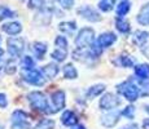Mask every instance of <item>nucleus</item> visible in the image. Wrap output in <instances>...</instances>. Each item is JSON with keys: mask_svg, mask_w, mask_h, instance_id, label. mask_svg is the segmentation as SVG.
Here are the masks:
<instances>
[{"mask_svg": "<svg viewBox=\"0 0 149 129\" xmlns=\"http://www.w3.org/2000/svg\"><path fill=\"white\" fill-rule=\"evenodd\" d=\"M0 129H3V127H0Z\"/></svg>", "mask_w": 149, "mask_h": 129, "instance_id": "obj_42", "label": "nucleus"}, {"mask_svg": "<svg viewBox=\"0 0 149 129\" xmlns=\"http://www.w3.org/2000/svg\"><path fill=\"white\" fill-rule=\"evenodd\" d=\"M7 45H8V53L13 58L19 57L25 49V41L22 38H9L7 40Z\"/></svg>", "mask_w": 149, "mask_h": 129, "instance_id": "obj_5", "label": "nucleus"}, {"mask_svg": "<svg viewBox=\"0 0 149 129\" xmlns=\"http://www.w3.org/2000/svg\"><path fill=\"white\" fill-rule=\"evenodd\" d=\"M51 98H52V106L48 107V110H47L48 114H54L65 107V93L62 90L54 92Z\"/></svg>", "mask_w": 149, "mask_h": 129, "instance_id": "obj_6", "label": "nucleus"}, {"mask_svg": "<svg viewBox=\"0 0 149 129\" xmlns=\"http://www.w3.org/2000/svg\"><path fill=\"white\" fill-rule=\"evenodd\" d=\"M44 0H30L29 1V8H42Z\"/></svg>", "mask_w": 149, "mask_h": 129, "instance_id": "obj_35", "label": "nucleus"}, {"mask_svg": "<svg viewBox=\"0 0 149 129\" xmlns=\"http://www.w3.org/2000/svg\"><path fill=\"white\" fill-rule=\"evenodd\" d=\"M105 90V85L104 84H97V85H93L91 87L87 92V98L88 99H93L95 97H97L99 94H101L102 92Z\"/></svg>", "mask_w": 149, "mask_h": 129, "instance_id": "obj_14", "label": "nucleus"}, {"mask_svg": "<svg viewBox=\"0 0 149 129\" xmlns=\"http://www.w3.org/2000/svg\"><path fill=\"white\" fill-rule=\"evenodd\" d=\"M78 13L81 14V16L84 19H87V21H91V22H99V21H101V16H100V14L97 13L95 9H92L91 7L79 8Z\"/></svg>", "mask_w": 149, "mask_h": 129, "instance_id": "obj_9", "label": "nucleus"}, {"mask_svg": "<svg viewBox=\"0 0 149 129\" xmlns=\"http://www.w3.org/2000/svg\"><path fill=\"white\" fill-rule=\"evenodd\" d=\"M121 129H137V125L136 124H128V125H125L123 128Z\"/></svg>", "mask_w": 149, "mask_h": 129, "instance_id": "obj_37", "label": "nucleus"}, {"mask_svg": "<svg viewBox=\"0 0 149 129\" xmlns=\"http://www.w3.org/2000/svg\"><path fill=\"white\" fill-rule=\"evenodd\" d=\"M113 0H102V1H100L99 4V8L102 10V12H109V10L113 9Z\"/></svg>", "mask_w": 149, "mask_h": 129, "instance_id": "obj_27", "label": "nucleus"}, {"mask_svg": "<svg viewBox=\"0 0 149 129\" xmlns=\"http://www.w3.org/2000/svg\"><path fill=\"white\" fill-rule=\"evenodd\" d=\"M34 61L30 56H25L24 59H22V67L24 68H34Z\"/></svg>", "mask_w": 149, "mask_h": 129, "instance_id": "obj_28", "label": "nucleus"}, {"mask_svg": "<svg viewBox=\"0 0 149 129\" xmlns=\"http://www.w3.org/2000/svg\"><path fill=\"white\" fill-rule=\"evenodd\" d=\"M116 26H117V30H118L119 32H122V34H127L128 31H130V23H128L127 21H125L122 17L117 18Z\"/></svg>", "mask_w": 149, "mask_h": 129, "instance_id": "obj_20", "label": "nucleus"}, {"mask_svg": "<svg viewBox=\"0 0 149 129\" xmlns=\"http://www.w3.org/2000/svg\"><path fill=\"white\" fill-rule=\"evenodd\" d=\"M137 22L143 26H149V4L144 5L137 16Z\"/></svg>", "mask_w": 149, "mask_h": 129, "instance_id": "obj_13", "label": "nucleus"}, {"mask_svg": "<svg viewBox=\"0 0 149 129\" xmlns=\"http://www.w3.org/2000/svg\"><path fill=\"white\" fill-rule=\"evenodd\" d=\"M148 36H149V34L145 32V31H136V32L134 34V41L137 43L139 45H141L147 41Z\"/></svg>", "mask_w": 149, "mask_h": 129, "instance_id": "obj_24", "label": "nucleus"}, {"mask_svg": "<svg viewBox=\"0 0 149 129\" xmlns=\"http://www.w3.org/2000/svg\"><path fill=\"white\" fill-rule=\"evenodd\" d=\"M119 59H121V63H122L123 67H132V66H134V61L130 58V57L122 56Z\"/></svg>", "mask_w": 149, "mask_h": 129, "instance_id": "obj_32", "label": "nucleus"}, {"mask_svg": "<svg viewBox=\"0 0 149 129\" xmlns=\"http://www.w3.org/2000/svg\"><path fill=\"white\" fill-rule=\"evenodd\" d=\"M117 89H118L119 93H121L122 96L130 102L136 101L137 97H139V94H140L139 88H137L132 81H130V80L123 81L122 84H119L118 87H117Z\"/></svg>", "mask_w": 149, "mask_h": 129, "instance_id": "obj_1", "label": "nucleus"}, {"mask_svg": "<svg viewBox=\"0 0 149 129\" xmlns=\"http://www.w3.org/2000/svg\"><path fill=\"white\" fill-rule=\"evenodd\" d=\"M135 75L139 79H148L149 77V65H137L135 67Z\"/></svg>", "mask_w": 149, "mask_h": 129, "instance_id": "obj_18", "label": "nucleus"}, {"mask_svg": "<svg viewBox=\"0 0 149 129\" xmlns=\"http://www.w3.org/2000/svg\"><path fill=\"white\" fill-rule=\"evenodd\" d=\"M75 22H62V23L58 25V30L65 34H73L75 31Z\"/></svg>", "mask_w": 149, "mask_h": 129, "instance_id": "obj_22", "label": "nucleus"}, {"mask_svg": "<svg viewBox=\"0 0 149 129\" xmlns=\"http://www.w3.org/2000/svg\"><path fill=\"white\" fill-rule=\"evenodd\" d=\"M122 115V111L119 110H111V112H108L107 115L101 117V124L107 128H111L118 123L119 116Z\"/></svg>", "mask_w": 149, "mask_h": 129, "instance_id": "obj_8", "label": "nucleus"}, {"mask_svg": "<svg viewBox=\"0 0 149 129\" xmlns=\"http://www.w3.org/2000/svg\"><path fill=\"white\" fill-rule=\"evenodd\" d=\"M134 114H135V107H134V106H127V107L122 111V115L128 117V119H132Z\"/></svg>", "mask_w": 149, "mask_h": 129, "instance_id": "obj_30", "label": "nucleus"}, {"mask_svg": "<svg viewBox=\"0 0 149 129\" xmlns=\"http://www.w3.org/2000/svg\"><path fill=\"white\" fill-rule=\"evenodd\" d=\"M12 129H30V124L27 121H21V123H13Z\"/></svg>", "mask_w": 149, "mask_h": 129, "instance_id": "obj_33", "label": "nucleus"}, {"mask_svg": "<svg viewBox=\"0 0 149 129\" xmlns=\"http://www.w3.org/2000/svg\"><path fill=\"white\" fill-rule=\"evenodd\" d=\"M117 40V36L113 32H104L97 38V45L101 48H108Z\"/></svg>", "mask_w": 149, "mask_h": 129, "instance_id": "obj_10", "label": "nucleus"}, {"mask_svg": "<svg viewBox=\"0 0 149 129\" xmlns=\"http://www.w3.org/2000/svg\"><path fill=\"white\" fill-rule=\"evenodd\" d=\"M3 53H4V50H3V49H1V48H0V57H1V56H3Z\"/></svg>", "mask_w": 149, "mask_h": 129, "instance_id": "obj_41", "label": "nucleus"}, {"mask_svg": "<svg viewBox=\"0 0 149 129\" xmlns=\"http://www.w3.org/2000/svg\"><path fill=\"white\" fill-rule=\"evenodd\" d=\"M62 71H64V76L66 77V79H77V76H78V72H77L75 67L70 63L65 66Z\"/></svg>", "mask_w": 149, "mask_h": 129, "instance_id": "obj_23", "label": "nucleus"}, {"mask_svg": "<svg viewBox=\"0 0 149 129\" xmlns=\"http://www.w3.org/2000/svg\"><path fill=\"white\" fill-rule=\"evenodd\" d=\"M3 31L7 32L8 35L14 36V35H18L22 31V26H21V23H18V22H9V23L3 25Z\"/></svg>", "mask_w": 149, "mask_h": 129, "instance_id": "obj_12", "label": "nucleus"}, {"mask_svg": "<svg viewBox=\"0 0 149 129\" xmlns=\"http://www.w3.org/2000/svg\"><path fill=\"white\" fill-rule=\"evenodd\" d=\"M130 10V3L127 1V0H121L119 1V4L117 5V16L118 17H123L125 14H127V12Z\"/></svg>", "mask_w": 149, "mask_h": 129, "instance_id": "obj_19", "label": "nucleus"}, {"mask_svg": "<svg viewBox=\"0 0 149 129\" xmlns=\"http://www.w3.org/2000/svg\"><path fill=\"white\" fill-rule=\"evenodd\" d=\"M29 115L22 110H16L12 114V123H21V121H27Z\"/></svg>", "mask_w": 149, "mask_h": 129, "instance_id": "obj_21", "label": "nucleus"}, {"mask_svg": "<svg viewBox=\"0 0 149 129\" xmlns=\"http://www.w3.org/2000/svg\"><path fill=\"white\" fill-rule=\"evenodd\" d=\"M54 121L51 119H43L39 121V124L35 127V129H53Z\"/></svg>", "mask_w": 149, "mask_h": 129, "instance_id": "obj_26", "label": "nucleus"}, {"mask_svg": "<svg viewBox=\"0 0 149 129\" xmlns=\"http://www.w3.org/2000/svg\"><path fill=\"white\" fill-rule=\"evenodd\" d=\"M54 44L60 48H68V40L65 39V36H57L54 40Z\"/></svg>", "mask_w": 149, "mask_h": 129, "instance_id": "obj_31", "label": "nucleus"}, {"mask_svg": "<svg viewBox=\"0 0 149 129\" xmlns=\"http://www.w3.org/2000/svg\"><path fill=\"white\" fill-rule=\"evenodd\" d=\"M17 70V63H16V59H12V61H9L7 63V68H5V71H7V74H9V75H12V74L16 72Z\"/></svg>", "mask_w": 149, "mask_h": 129, "instance_id": "obj_29", "label": "nucleus"}, {"mask_svg": "<svg viewBox=\"0 0 149 129\" xmlns=\"http://www.w3.org/2000/svg\"><path fill=\"white\" fill-rule=\"evenodd\" d=\"M61 121H62V124L66 125V127H74V125L78 124V117H77V115L73 112V111L68 110L62 114Z\"/></svg>", "mask_w": 149, "mask_h": 129, "instance_id": "obj_11", "label": "nucleus"}, {"mask_svg": "<svg viewBox=\"0 0 149 129\" xmlns=\"http://www.w3.org/2000/svg\"><path fill=\"white\" fill-rule=\"evenodd\" d=\"M33 52L35 53V56L38 57L39 59L43 58V56H44V53L47 52V44L45 43H34L33 44Z\"/></svg>", "mask_w": 149, "mask_h": 129, "instance_id": "obj_16", "label": "nucleus"}, {"mask_svg": "<svg viewBox=\"0 0 149 129\" xmlns=\"http://www.w3.org/2000/svg\"><path fill=\"white\" fill-rule=\"evenodd\" d=\"M22 1H24V0H22Z\"/></svg>", "mask_w": 149, "mask_h": 129, "instance_id": "obj_43", "label": "nucleus"}, {"mask_svg": "<svg viewBox=\"0 0 149 129\" xmlns=\"http://www.w3.org/2000/svg\"><path fill=\"white\" fill-rule=\"evenodd\" d=\"M51 57H52L53 59H56V61H58V62L65 61V58L68 57V48H60V47H57L56 50L52 52Z\"/></svg>", "mask_w": 149, "mask_h": 129, "instance_id": "obj_15", "label": "nucleus"}, {"mask_svg": "<svg viewBox=\"0 0 149 129\" xmlns=\"http://www.w3.org/2000/svg\"><path fill=\"white\" fill-rule=\"evenodd\" d=\"M145 110H147V112L149 114V103H148V105H147V106H145Z\"/></svg>", "mask_w": 149, "mask_h": 129, "instance_id": "obj_40", "label": "nucleus"}, {"mask_svg": "<svg viewBox=\"0 0 149 129\" xmlns=\"http://www.w3.org/2000/svg\"><path fill=\"white\" fill-rule=\"evenodd\" d=\"M144 127H145V128L149 127V119H145V120H144Z\"/></svg>", "mask_w": 149, "mask_h": 129, "instance_id": "obj_38", "label": "nucleus"}, {"mask_svg": "<svg viewBox=\"0 0 149 129\" xmlns=\"http://www.w3.org/2000/svg\"><path fill=\"white\" fill-rule=\"evenodd\" d=\"M21 75L29 84H33L35 87H43L45 84V77H43L40 71L35 68H22Z\"/></svg>", "mask_w": 149, "mask_h": 129, "instance_id": "obj_3", "label": "nucleus"}, {"mask_svg": "<svg viewBox=\"0 0 149 129\" xmlns=\"http://www.w3.org/2000/svg\"><path fill=\"white\" fill-rule=\"evenodd\" d=\"M27 99H29L30 106L34 108V110L45 111V112H47L49 106H48V101L43 93H40V92H31V93H29Z\"/></svg>", "mask_w": 149, "mask_h": 129, "instance_id": "obj_2", "label": "nucleus"}, {"mask_svg": "<svg viewBox=\"0 0 149 129\" xmlns=\"http://www.w3.org/2000/svg\"><path fill=\"white\" fill-rule=\"evenodd\" d=\"M57 1L64 9H70L74 4V0H57Z\"/></svg>", "mask_w": 149, "mask_h": 129, "instance_id": "obj_34", "label": "nucleus"}, {"mask_svg": "<svg viewBox=\"0 0 149 129\" xmlns=\"http://www.w3.org/2000/svg\"><path fill=\"white\" fill-rule=\"evenodd\" d=\"M121 103V99L113 93H107L100 99V107L102 110H113Z\"/></svg>", "mask_w": 149, "mask_h": 129, "instance_id": "obj_7", "label": "nucleus"}, {"mask_svg": "<svg viewBox=\"0 0 149 129\" xmlns=\"http://www.w3.org/2000/svg\"><path fill=\"white\" fill-rule=\"evenodd\" d=\"M43 72L45 74V76L49 77V79H53L54 76L58 74V66L56 63H49V65H45L44 67H43Z\"/></svg>", "mask_w": 149, "mask_h": 129, "instance_id": "obj_17", "label": "nucleus"}, {"mask_svg": "<svg viewBox=\"0 0 149 129\" xmlns=\"http://www.w3.org/2000/svg\"><path fill=\"white\" fill-rule=\"evenodd\" d=\"M13 17H16V13L13 10H10L9 8L4 7V5L0 7V21H3L5 18H13Z\"/></svg>", "mask_w": 149, "mask_h": 129, "instance_id": "obj_25", "label": "nucleus"}, {"mask_svg": "<svg viewBox=\"0 0 149 129\" xmlns=\"http://www.w3.org/2000/svg\"><path fill=\"white\" fill-rule=\"evenodd\" d=\"M93 39H95V32H93V30L90 27H84L79 31L78 36L75 38V45L78 47V49L91 47V45L93 44Z\"/></svg>", "mask_w": 149, "mask_h": 129, "instance_id": "obj_4", "label": "nucleus"}, {"mask_svg": "<svg viewBox=\"0 0 149 129\" xmlns=\"http://www.w3.org/2000/svg\"><path fill=\"white\" fill-rule=\"evenodd\" d=\"M8 106V98L4 93H0V107L5 108Z\"/></svg>", "mask_w": 149, "mask_h": 129, "instance_id": "obj_36", "label": "nucleus"}, {"mask_svg": "<svg viewBox=\"0 0 149 129\" xmlns=\"http://www.w3.org/2000/svg\"><path fill=\"white\" fill-rule=\"evenodd\" d=\"M74 129H86L84 127H83V125H78V127H75Z\"/></svg>", "mask_w": 149, "mask_h": 129, "instance_id": "obj_39", "label": "nucleus"}]
</instances>
